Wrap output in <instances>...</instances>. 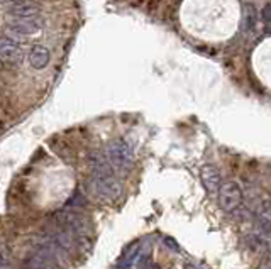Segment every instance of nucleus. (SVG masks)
<instances>
[{
    "instance_id": "nucleus-1",
    "label": "nucleus",
    "mask_w": 271,
    "mask_h": 269,
    "mask_svg": "<svg viewBox=\"0 0 271 269\" xmlns=\"http://www.w3.org/2000/svg\"><path fill=\"white\" fill-rule=\"evenodd\" d=\"M90 164H92L90 190H92L93 195L104 202H112L119 198L122 192L121 181L117 180L116 171L105 159L104 152H92Z\"/></svg>"
},
{
    "instance_id": "nucleus-2",
    "label": "nucleus",
    "mask_w": 271,
    "mask_h": 269,
    "mask_svg": "<svg viewBox=\"0 0 271 269\" xmlns=\"http://www.w3.org/2000/svg\"><path fill=\"white\" fill-rule=\"evenodd\" d=\"M105 159L114 168V171H122V169H129L134 161L133 147L122 139H116L112 142L107 144L104 151Z\"/></svg>"
},
{
    "instance_id": "nucleus-3",
    "label": "nucleus",
    "mask_w": 271,
    "mask_h": 269,
    "mask_svg": "<svg viewBox=\"0 0 271 269\" xmlns=\"http://www.w3.org/2000/svg\"><path fill=\"white\" fill-rule=\"evenodd\" d=\"M219 206L224 212L231 213L242 203V192L236 181H225L219 188Z\"/></svg>"
},
{
    "instance_id": "nucleus-4",
    "label": "nucleus",
    "mask_w": 271,
    "mask_h": 269,
    "mask_svg": "<svg viewBox=\"0 0 271 269\" xmlns=\"http://www.w3.org/2000/svg\"><path fill=\"white\" fill-rule=\"evenodd\" d=\"M200 180H202L203 188L207 190L208 193H217L222 185V178H220L219 169L212 164H205L200 169Z\"/></svg>"
},
{
    "instance_id": "nucleus-5",
    "label": "nucleus",
    "mask_w": 271,
    "mask_h": 269,
    "mask_svg": "<svg viewBox=\"0 0 271 269\" xmlns=\"http://www.w3.org/2000/svg\"><path fill=\"white\" fill-rule=\"evenodd\" d=\"M22 51L14 41L10 39H5L2 37L0 39V61H5V63H10V65H17L22 61Z\"/></svg>"
},
{
    "instance_id": "nucleus-6",
    "label": "nucleus",
    "mask_w": 271,
    "mask_h": 269,
    "mask_svg": "<svg viewBox=\"0 0 271 269\" xmlns=\"http://www.w3.org/2000/svg\"><path fill=\"white\" fill-rule=\"evenodd\" d=\"M142 254V241H136L133 244L126 247V251L122 252V256L117 259V268L121 269H126V268H131L133 264H136L139 261Z\"/></svg>"
},
{
    "instance_id": "nucleus-7",
    "label": "nucleus",
    "mask_w": 271,
    "mask_h": 269,
    "mask_svg": "<svg viewBox=\"0 0 271 269\" xmlns=\"http://www.w3.org/2000/svg\"><path fill=\"white\" fill-rule=\"evenodd\" d=\"M10 27L14 29V32H19V34H36V32L41 29V24L38 22V19H15L10 22Z\"/></svg>"
},
{
    "instance_id": "nucleus-8",
    "label": "nucleus",
    "mask_w": 271,
    "mask_h": 269,
    "mask_svg": "<svg viewBox=\"0 0 271 269\" xmlns=\"http://www.w3.org/2000/svg\"><path fill=\"white\" fill-rule=\"evenodd\" d=\"M49 58H51V55H49V49L44 48V46H34L29 55V63L32 68L36 69H43L46 68L48 63H49Z\"/></svg>"
},
{
    "instance_id": "nucleus-9",
    "label": "nucleus",
    "mask_w": 271,
    "mask_h": 269,
    "mask_svg": "<svg viewBox=\"0 0 271 269\" xmlns=\"http://www.w3.org/2000/svg\"><path fill=\"white\" fill-rule=\"evenodd\" d=\"M10 14L15 15L17 19H32L39 14V7H36L34 3L19 2L10 7Z\"/></svg>"
},
{
    "instance_id": "nucleus-10",
    "label": "nucleus",
    "mask_w": 271,
    "mask_h": 269,
    "mask_svg": "<svg viewBox=\"0 0 271 269\" xmlns=\"http://www.w3.org/2000/svg\"><path fill=\"white\" fill-rule=\"evenodd\" d=\"M256 217L265 229H271V200L261 202L256 210Z\"/></svg>"
},
{
    "instance_id": "nucleus-11",
    "label": "nucleus",
    "mask_w": 271,
    "mask_h": 269,
    "mask_svg": "<svg viewBox=\"0 0 271 269\" xmlns=\"http://www.w3.org/2000/svg\"><path fill=\"white\" fill-rule=\"evenodd\" d=\"M256 10H254L253 5H248L246 7V26H248V29H253L254 26H256Z\"/></svg>"
},
{
    "instance_id": "nucleus-12",
    "label": "nucleus",
    "mask_w": 271,
    "mask_h": 269,
    "mask_svg": "<svg viewBox=\"0 0 271 269\" xmlns=\"http://www.w3.org/2000/svg\"><path fill=\"white\" fill-rule=\"evenodd\" d=\"M261 17H263V20H266V22H271V3H266V5L263 7Z\"/></svg>"
},
{
    "instance_id": "nucleus-13",
    "label": "nucleus",
    "mask_w": 271,
    "mask_h": 269,
    "mask_svg": "<svg viewBox=\"0 0 271 269\" xmlns=\"http://www.w3.org/2000/svg\"><path fill=\"white\" fill-rule=\"evenodd\" d=\"M141 269H161V268H159L156 263H153V261L146 259V261H142V266H141Z\"/></svg>"
},
{
    "instance_id": "nucleus-14",
    "label": "nucleus",
    "mask_w": 271,
    "mask_h": 269,
    "mask_svg": "<svg viewBox=\"0 0 271 269\" xmlns=\"http://www.w3.org/2000/svg\"><path fill=\"white\" fill-rule=\"evenodd\" d=\"M165 244H166L168 247H171V249H175V251H180L178 244H176V242H175V241H173V239H171V237H166V239H165Z\"/></svg>"
},
{
    "instance_id": "nucleus-15",
    "label": "nucleus",
    "mask_w": 271,
    "mask_h": 269,
    "mask_svg": "<svg viewBox=\"0 0 271 269\" xmlns=\"http://www.w3.org/2000/svg\"><path fill=\"white\" fill-rule=\"evenodd\" d=\"M183 269H203V268H200V266H197V264L194 263H185V266Z\"/></svg>"
},
{
    "instance_id": "nucleus-16",
    "label": "nucleus",
    "mask_w": 271,
    "mask_h": 269,
    "mask_svg": "<svg viewBox=\"0 0 271 269\" xmlns=\"http://www.w3.org/2000/svg\"><path fill=\"white\" fill-rule=\"evenodd\" d=\"M0 269H12L9 264L5 263V259H3L2 256H0Z\"/></svg>"
},
{
    "instance_id": "nucleus-17",
    "label": "nucleus",
    "mask_w": 271,
    "mask_h": 269,
    "mask_svg": "<svg viewBox=\"0 0 271 269\" xmlns=\"http://www.w3.org/2000/svg\"><path fill=\"white\" fill-rule=\"evenodd\" d=\"M0 2H9V3H19V2H24V0H0Z\"/></svg>"
}]
</instances>
